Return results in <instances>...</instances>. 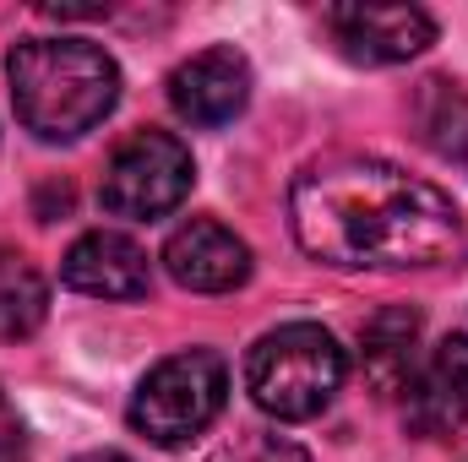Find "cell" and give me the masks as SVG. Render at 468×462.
Instances as JSON below:
<instances>
[{"mask_svg":"<svg viewBox=\"0 0 468 462\" xmlns=\"http://www.w3.org/2000/svg\"><path fill=\"white\" fill-rule=\"evenodd\" d=\"M289 224L300 250L327 267L420 272L458 267L468 250L458 202L387 158H327L294 174Z\"/></svg>","mask_w":468,"mask_h":462,"instance_id":"cell-1","label":"cell"},{"mask_svg":"<svg viewBox=\"0 0 468 462\" xmlns=\"http://www.w3.org/2000/svg\"><path fill=\"white\" fill-rule=\"evenodd\" d=\"M16 120L38 142H77L120 104V66L88 38H27L5 60Z\"/></svg>","mask_w":468,"mask_h":462,"instance_id":"cell-2","label":"cell"},{"mask_svg":"<svg viewBox=\"0 0 468 462\" xmlns=\"http://www.w3.org/2000/svg\"><path fill=\"white\" fill-rule=\"evenodd\" d=\"M344 375H349L344 348L316 321H289V327L256 338V348L245 353V392H250V403L267 419H283V425L316 419L338 397Z\"/></svg>","mask_w":468,"mask_h":462,"instance_id":"cell-3","label":"cell"},{"mask_svg":"<svg viewBox=\"0 0 468 462\" xmlns=\"http://www.w3.org/2000/svg\"><path fill=\"white\" fill-rule=\"evenodd\" d=\"M224 403H229V364L213 348H186L142 375L125 419L153 446H186L224 414Z\"/></svg>","mask_w":468,"mask_h":462,"instance_id":"cell-4","label":"cell"},{"mask_svg":"<svg viewBox=\"0 0 468 462\" xmlns=\"http://www.w3.org/2000/svg\"><path fill=\"white\" fill-rule=\"evenodd\" d=\"M191 180H197V163H191V147L175 131H136L115 147L99 196L115 218L153 224V218L175 213L191 196Z\"/></svg>","mask_w":468,"mask_h":462,"instance_id":"cell-5","label":"cell"},{"mask_svg":"<svg viewBox=\"0 0 468 462\" xmlns=\"http://www.w3.org/2000/svg\"><path fill=\"white\" fill-rule=\"evenodd\" d=\"M327 33L359 66H398L436 44V22L420 5H327Z\"/></svg>","mask_w":468,"mask_h":462,"instance_id":"cell-6","label":"cell"},{"mask_svg":"<svg viewBox=\"0 0 468 462\" xmlns=\"http://www.w3.org/2000/svg\"><path fill=\"white\" fill-rule=\"evenodd\" d=\"M169 104L186 125H229L250 104V60L234 44H213L169 71Z\"/></svg>","mask_w":468,"mask_h":462,"instance_id":"cell-7","label":"cell"},{"mask_svg":"<svg viewBox=\"0 0 468 462\" xmlns=\"http://www.w3.org/2000/svg\"><path fill=\"white\" fill-rule=\"evenodd\" d=\"M164 267L191 294H229L250 278V245L234 229L213 224V218H191V224H180L169 234Z\"/></svg>","mask_w":468,"mask_h":462,"instance_id":"cell-8","label":"cell"},{"mask_svg":"<svg viewBox=\"0 0 468 462\" xmlns=\"http://www.w3.org/2000/svg\"><path fill=\"white\" fill-rule=\"evenodd\" d=\"M60 278H66V289L93 294V299H142L147 283H153V267H147V250L131 234L93 229L66 250Z\"/></svg>","mask_w":468,"mask_h":462,"instance_id":"cell-9","label":"cell"},{"mask_svg":"<svg viewBox=\"0 0 468 462\" xmlns=\"http://www.w3.org/2000/svg\"><path fill=\"white\" fill-rule=\"evenodd\" d=\"M403 414L420 436H452L468 425V338L452 332L431 348V359L403 386Z\"/></svg>","mask_w":468,"mask_h":462,"instance_id":"cell-10","label":"cell"},{"mask_svg":"<svg viewBox=\"0 0 468 462\" xmlns=\"http://www.w3.org/2000/svg\"><path fill=\"white\" fill-rule=\"evenodd\" d=\"M414 348H420V316H414L409 305L381 310V316L365 327V338H359L365 381H370L381 397L403 392V386L414 381Z\"/></svg>","mask_w":468,"mask_h":462,"instance_id":"cell-11","label":"cell"},{"mask_svg":"<svg viewBox=\"0 0 468 462\" xmlns=\"http://www.w3.org/2000/svg\"><path fill=\"white\" fill-rule=\"evenodd\" d=\"M409 120L420 131V142L447 158V163H463L468 169V93L447 77H425L414 88V104H409Z\"/></svg>","mask_w":468,"mask_h":462,"instance_id":"cell-12","label":"cell"},{"mask_svg":"<svg viewBox=\"0 0 468 462\" xmlns=\"http://www.w3.org/2000/svg\"><path fill=\"white\" fill-rule=\"evenodd\" d=\"M49 316V289L38 278V267L16 250H0V338H33Z\"/></svg>","mask_w":468,"mask_h":462,"instance_id":"cell-13","label":"cell"},{"mask_svg":"<svg viewBox=\"0 0 468 462\" xmlns=\"http://www.w3.org/2000/svg\"><path fill=\"white\" fill-rule=\"evenodd\" d=\"M27 452V436H22V419H16V408H11V397L0 392V462H22Z\"/></svg>","mask_w":468,"mask_h":462,"instance_id":"cell-14","label":"cell"},{"mask_svg":"<svg viewBox=\"0 0 468 462\" xmlns=\"http://www.w3.org/2000/svg\"><path fill=\"white\" fill-rule=\"evenodd\" d=\"M234 462H305V452H300V446H289V441H278V436H256V441H250Z\"/></svg>","mask_w":468,"mask_h":462,"instance_id":"cell-15","label":"cell"},{"mask_svg":"<svg viewBox=\"0 0 468 462\" xmlns=\"http://www.w3.org/2000/svg\"><path fill=\"white\" fill-rule=\"evenodd\" d=\"M71 462H136V457H125V452H82V457H71Z\"/></svg>","mask_w":468,"mask_h":462,"instance_id":"cell-16","label":"cell"}]
</instances>
